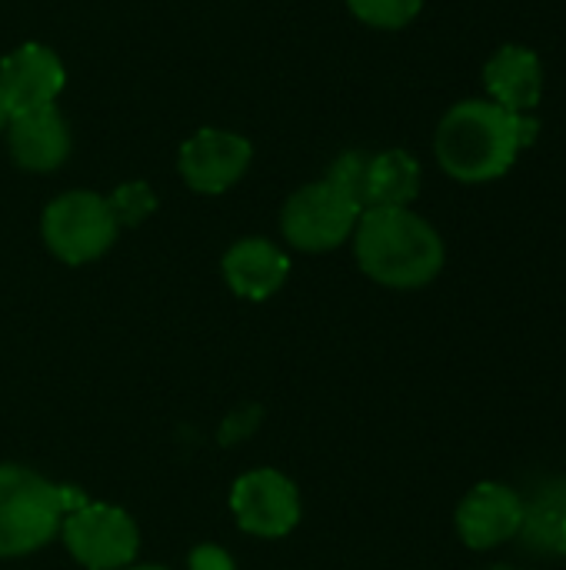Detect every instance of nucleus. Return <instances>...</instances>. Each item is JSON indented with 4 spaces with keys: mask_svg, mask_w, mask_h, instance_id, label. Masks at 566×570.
I'll return each mask as SVG.
<instances>
[{
    "mask_svg": "<svg viewBox=\"0 0 566 570\" xmlns=\"http://www.w3.org/2000/svg\"><path fill=\"white\" fill-rule=\"evenodd\" d=\"M250 157H254V147L247 137H240L234 130L203 127L180 147L177 170L190 190L224 194L247 174Z\"/></svg>",
    "mask_w": 566,
    "mask_h": 570,
    "instance_id": "6e6552de",
    "label": "nucleus"
},
{
    "mask_svg": "<svg viewBox=\"0 0 566 570\" xmlns=\"http://www.w3.org/2000/svg\"><path fill=\"white\" fill-rule=\"evenodd\" d=\"M7 144H10V157L17 167L30 174H50L70 157V127L53 104L10 114Z\"/></svg>",
    "mask_w": 566,
    "mask_h": 570,
    "instance_id": "f8f14e48",
    "label": "nucleus"
},
{
    "mask_svg": "<svg viewBox=\"0 0 566 570\" xmlns=\"http://www.w3.org/2000/svg\"><path fill=\"white\" fill-rule=\"evenodd\" d=\"M60 541L83 570H123L137 561L140 528L117 504L83 501L63 514Z\"/></svg>",
    "mask_w": 566,
    "mask_h": 570,
    "instance_id": "39448f33",
    "label": "nucleus"
},
{
    "mask_svg": "<svg viewBox=\"0 0 566 570\" xmlns=\"http://www.w3.org/2000/svg\"><path fill=\"white\" fill-rule=\"evenodd\" d=\"M360 214L364 207L330 180H314L287 197L280 210V230L290 247L304 254H327L354 237Z\"/></svg>",
    "mask_w": 566,
    "mask_h": 570,
    "instance_id": "423d86ee",
    "label": "nucleus"
},
{
    "mask_svg": "<svg viewBox=\"0 0 566 570\" xmlns=\"http://www.w3.org/2000/svg\"><path fill=\"white\" fill-rule=\"evenodd\" d=\"M230 511L244 534L254 538H287L304 514L297 484L277 468H257L234 481Z\"/></svg>",
    "mask_w": 566,
    "mask_h": 570,
    "instance_id": "0eeeda50",
    "label": "nucleus"
},
{
    "mask_svg": "<svg viewBox=\"0 0 566 570\" xmlns=\"http://www.w3.org/2000/svg\"><path fill=\"white\" fill-rule=\"evenodd\" d=\"M487 100L507 114H534L544 97V60L527 43H504L484 63Z\"/></svg>",
    "mask_w": 566,
    "mask_h": 570,
    "instance_id": "9b49d317",
    "label": "nucleus"
},
{
    "mask_svg": "<svg viewBox=\"0 0 566 570\" xmlns=\"http://www.w3.org/2000/svg\"><path fill=\"white\" fill-rule=\"evenodd\" d=\"M354 257L374 284L420 291L440 277L447 244L440 230L410 207H367L354 230Z\"/></svg>",
    "mask_w": 566,
    "mask_h": 570,
    "instance_id": "f257e3e1",
    "label": "nucleus"
},
{
    "mask_svg": "<svg viewBox=\"0 0 566 570\" xmlns=\"http://www.w3.org/2000/svg\"><path fill=\"white\" fill-rule=\"evenodd\" d=\"M454 524L470 551H494L520 534L524 494L500 481H480L457 504Z\"/></svg>",
    "mask_w": 566,
    "mask_h": 570,
    "instance_id": "1a4fd4ad",
    "label": "nucleus"
},
{
    "mask_svg": "<svg viewBox=\"0 0 566 570\" xmlns=\"http://www.w3.org/2000/svg\"><path fill=\"white\" fill-rule=\"evenodd\" d=\"M514 130H517L520 150L534 147L537 137H540V117H537V110H534V114H514Z\"/></svg>",
    "mask_w": 566,
    "mask_h": 570,
    "instance_id": "aec40b11",
    "label": "nucleus"
},
{
    "mask_svg": "<svg viewBox=\"0 0 566 570\" xmlns=\"http://www.w3.org/2000/svg\"><path fill=\"white\" fill-rule=\"evenodd\" d=\"M420 160L410 150L390 147L370 154L367 207H410L420 194Z\"/></svg>",
    "mask_w": 566,
    "mask_h": 570,
    "instance_id": "2eb2a0df",
    "label": "nucleus"
},
{
    "mask_svg": "<svg viewBox=\"0 0 566 570\" xmlns=\"http://www.w3.org/2000/svg\"><path fill=\"white\" fill-rule=\"evenodd\" d=\"M527 551L544 558H564L566 554V481L550 478L534 494L524 498V524L520 534Z\"/></svg>",
    "mask_w": 566,
    "mask_h": 570,
    "instance_id": "4468645a",
    "label": "nucleus"
},
{
    "mask_svg": "<svg viewBox=\"0 0 566 570\" xmlns=\"http://www.w3.org/2000/svg\"><path fill=\"white\" fill-rule=\"evenodd\" d=\"M110 200V207H113V217H117V224H140L153 207H157V200H153V190L147 187V184H123V187H117L113 190V197H107Z\"/></svg>",
    "mask_w": 566,
    "mask_h": 570,
    "instance_id": "a211bd4d",
    "label": "nucleus"
},
{
    "mask_svg": "<svg viewBox=\"0 0 566 570\" xmlns=\"http://www.w3.org/2000/svg\"><path fill=\"white\" fill-rule=\"evenodd\" d=\"M123 570H167V568H160V564H130V568H123Z\"/></svg>",
    "mask_w": 566,
    "mask_h": 570,
    "instance_id": "4be33fe9",
    "label": "nucleus"
},
{
    "mask_svg": "<svg viewBox=\"0 0 566 570\" xmlns=\"http://www.w3.org/2000/svg\"><path fill=\"white\" fill-rule=\"evenodd\" d=\"M63 63L43 43H20L0 60V94L10 114L50 107L63 90Z\"/></svg>",
    "mask_w": 566,
    "mask_h": 570,
    "instance_id": "9d476101",
    "label": "nucleus"
},
{
    "mask_svg": "<svg viewBox=\"0 0 566 570\" xmlns=\"http://www.w3.org/2000/svg\"><path fill=\"white\" fill-rule=\"evenodd\" d=\"M187 568L190 570H237L234 558L217 548V544H197L190 554H187Z\"/></svg>",
    "mask_w": 566,
    "mask_h": 570,
    "instance_id": "6ab92c4d",
    "label": "nucleus"
},
{
    "mask_svg": "<svg viewBox=\"0 0 566 570\" xmlns=\"http://www.w3.org/2000/svg\"><path fill=\"white\" fill-rule=\"evenodd\" d=\"M117 230L120 224L113 217L110 200L93 190H67L50 200L40 217L47 250L70 267L103 257L113 247Z\"/></svg>",
    "mask_w": 566,
    "mask_h": 570,
    "instance_id": "20e7f679",
    "label": "nucleus"
},
{
    "mask_svg": "<svg viewBox=\"0 0 566 570\" xmlns=\"http://www.w3.org/2000/svg\"><path fill=\"white\" fill-rule=\"evenodd\" d=\"M487 570H517V568H510V564H494V568H487Z\"/></svg>",
    "mask_w": 566,
    "mask_h": 570,
    "instance_id": "5701e85b",
    "label": "nucleus"
},
{
    "mask_svg": "<svg viewBox=\"0 0 566 570\" xmlns=\"http://www.w3.org/2000/svg\"><path fill=\"white\" fill-rule=\"evenodd\" d=\"M220 267H224L227 287L244 301H267L290 277V257L277 244H270L267 237L237 240L224 254Z\"/></svg>",
    "mask_w": 566,
    "mask_h": 570,
    "instance_id": "ddd939ff",
    "label": "nucleus"
},
{
    "mask_svg": "<svg viewBox=\"0 0 566 570\" xmlns=\"http://www.w3.org/2000/svg\"><path fill=\"white\" fill-rule=\"evenodd\" d=\"M7 120H10V110H7V104H3V94H0V134L7 130Z\"/></svg>",
    "mask_w": 566,
    "mask_h": 570,
    "instance_id": "412c9836",
    "label": "nucleus"
},
{
    "mask_svg": "<svg viewBox=\"0 0 566 570\" xmlns=\"http://www.w3.org/2000/svg\"><path fill=\"white\" fill-rule=\"evenodd\" d=\"M87 498L77 488L23 468L0 464V558H27L47 548L63 524V514Z\"/></svg>",
    "mask_w": 566,
    "mask_h": 570,
    "instance_id": "7ed1b4c3",
    "label": "nucleus"
},
{
    "mask_svg": "<svg viewBox=\"0 0 566 570\" xmlns=\"http://www.w3.org/2000/svg\"><path fill=\"white\" fill-rule=\"evenodd\" d=\"M520 144L514 130V114L487 97L454 104L434 134V157L447 177L457 184H490L500 180L517 164Z\"/></svg>",
    "mask_w": 566,
    "mask_h": 570,
    "instance_id": "f03ea898",
    "label": "nucleus"
},
{
    "mask_svg": "<svg viewBox=\"0 0 566 570\" xmlns=\"http://www.w3.org/2000/svg\"><path fill=\"white\" fill-rule=\"evenodd\" d=\"M350 13L377 30H404L424 10V0H347Z\"/></svg>",
    "mask_w": 566,
    "mask_h": 570,
    "instance_id": "dca6fc26",
    "label": "nucleus"
},
{
    "mask_svg": "<svg viewBox=\"0 0 566 570\" xmlns=\"http://www.w3.org/2000/svg\"><path fill=\"white\" fill-rule=\"evenodd\" d=\"M367 170H370V154L367 150H347L330 164L324 180H330L337 190H344L350 200H357L367 210Z\"/></svg>",
    "mask_w": 566,
    "mask_h": 570,
    "instance_id": "f3484780",
    "label": "nucleus"
}]
</instances>
